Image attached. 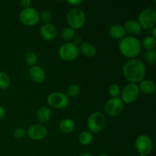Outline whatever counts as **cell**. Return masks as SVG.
Returning <instances> with one entry per match:
<instances>
[{
    "label": "cell",
    "mask_w": 156,
    "mask_h": 156,
    "mask_svg": "<svg viewBox=\"0 0 156 156\" xmlns=\"http://www.w3.org/2000/svg\"><path fill=\"white\" fill-rule=\"evenodd\" d=\"M123 74L129 83H140L146 76V65L141 59L137 58L130 59L123 65Z\"/></svg>",
    "instance_id": "6da1fadb"
},
{
    "label": "cell",
    "mask_w": 156,
    "mask_h": 156,
    "mask_svg": "<svg viewBox=\"0 0 156 156\" xmlns=\"http://www.w3.org/2000/svg\"><path fill=\"white\" fill-rule=\"evenodd\" d=\"M119 50L125 57L134 59L141 53V43L136 37L126 36L120 41Z\"/></svg>",
    "instance_id": "7a4b0ae2"
},
{
    "label": "cell",
    "mask_w": 156,
    "mask_h": 156,
    "mask_svg": "<svg viewBox=\"0 0 156 156\" xmlns=\"http://www.w3.org/2000/svg\"><path fill=\"white\" fill-rule=\"evenodd\" d=\"M67 23L69 27L76 30L85 25L86 17L84 11L79 7H73L67 13Z\"/></svg>",
    "instance_id": "3957f363"
},
{
    "label": "cell",
    "mask_w": 156,
    "mask_h": 156,
    "mask_svg": "<svg viewBox=\"0 0 156 156\" xmlns=\"http://www.w3.org/2000/svg\"><path fill=\"white\" fill-rule=\"evenodd\" d=\"M142 29L151 30L155 26L156 11L153 8H147L140 13L137 21Z\"/></svg>",
    "instance_id": "277c9868"
},
{
    "label": "cell",
    "mask_w": 156,
    "mask_h": 156,
    "mask_svg": "<svg viewBox=\"0 0 156 156\" xmlns=\"http://www.w3.org/2000/svg\"><path fill=\"white\" fill-rule=\"evenodd\" d=\"M106 124L105 117L101 112H93L90 114L87 121V126L91 133H99L102 131Z\"/></svg>",
    "instance_id": "5b68a950"
},
{
    "label": "cell",
    "mask_w": 156,
    "mask_h": 156,
    "mask_svg": "<svg viewBox=\"0 0 156 156\" xmlns=\"http://www.w3.org/2000/svg\"><path fill=\"white\" fill-rule=\"evenodd\" d=\"M20 21L25 26L36 25L41 19L40 13L37 10L34 8H27L24 9L19 15Z\"/></svg>",
    "instance_id": "8992f818"
},
{
    "label": "cell",
    "mask_w": 156,
    "mask_h": 156,
    "mask_svg": "<svg viewBox=\"0 0 156 156\" xmlns=\"http://www.w3.org/2000/svg\"><path fill=\"white\" fill-rule=\"evenodd\" d=\"M79 54V47L73 43H66L59 49V55L61 59L66 62H72L77 59Z\"/></svg>",
    "instance_id": "52a82bcc"
},
{
    "label": "cell",
    "mask_w": 156,
    "mask_h": 156,
    "mask_svg": "<svg viewBox=\"0 0 156 156\" xmlns=\"http://www.w3.org/2000/svg\"><path fill=\"white\" fill-rule=\"evenodd\" d=\"M47 103L55 109H62L69 104V98L62 92H53L47 97Z\"/></svg>",
    "instance_id": "ba28073f"
},
{
    "label": "cell",
    "mask_w": 156,
    "mask_h": 156,
    "mask_svg": "<svg viewBox=\"0 0 156 156\" xmlns=\"http://www.w3.org/2000/svg\"><path fill=\"white\" fill-rule=\"evenodd\" d=\"M140 89L137 84L128 83L121 91V100L123 103L127 105L132 104L138 98Z\"/></svg>",
    "instance_id": "9c48e42d"
},
{
    "label": "cell",
    "mask_w": 156,
    "mask_h": 156,
    "mask_svg": "<svg viewBox=\"0 0 156 156\" xmlns=\"http://www.w3.org/2000/svg\"><path fill=\"white\" fill-rule=\"evenodd\" d=\"M135 147L140 155H149L153 148V143L149 136L142 134L136 140Z\"/></svg>",
    "instance_id": "30bf717a"
},
{
    "label": "cell",
    "mask_w": 156,
    "mask_h": 156,
    "mask_svg": "<svg viewBox=\"0 0 156 156\" xmlns=\"http://www.w3.org/2000/svg\"><path fill=\"white\" fill-rule=\"evenodd\" d=\"M124 103L120 98H111L106 103L105 111L110 117H117L123 112Z\"/></svg>",
    "instance_id": "8fae6325"
},
{
    "label": "cell",
    "mask_w": 156,
    "mask_h": 156,
    "mask_svg": "<svg viewBox=\"0 0 156 156\" xmlns=\"http://www.w3.org/2000/svg\"><path fill=\"white\" fill-rule=\"evenodd\" d=\"M26 132L29 138L39 141L44 140L47 136V129L45 126L41 124H34L30 126Z\"/></svg>",
    "instance_id": "7c38bea8"
},
{
    "label": "cell",
    "mask_w": 156,
    "mask_h": 156,
    "mask_svg": "<svg viewBox=\"0 0 156 156\" xmlns=\"http://www.w3.org/2000/svg\"><path fill=\"white\" fill-rule=\"evenodd\" d=\"M40 33H41V37L45 41H50L56 37L57 30L53 24L48 23V24H44L41 26L40 29Z\"/></svg>",
    "instance_id": "4fadbf2b"
},
{
    "label": "cell",
    "mask_w": 156,
    "mask_h": 156,
    "mask_svg": "<svg viewBox=\"0 0 156 156\" xmlns=\"http://www.w3.org/2000/svg\"><path fill=\"white\" fill-rule=\"evenodd\" d=\"M30 79L35 83H42L46 79V73L44 69L40 66H33L29 69Z\"/></svg>",
    "instance_id": "5bb4252c"
},
{
    "label": "cell",
    "mask_w": 156,
    "mask_h": 156,
    "mask_svg": "<svg viewBox=\"0 0 156 156\" xmlns=\"http://www.w3.org/2000/svg\"><path fill=\"white\" fill-rule=\"evenodd\" d=\"M108 34L112 39L120 41L126 37V32L123 26L119 24H115L110 27L109 30H108Z\"/></svg>",
    "instance_id": "9a60e30c"
},
{
    "label": "cell",
    "mask_w": 156,
    "mask_h": 156,
    "mask_svg": "<svg viewBox=\"0 0 156 156\" xmlns=\"http://www.w3.org/2000/svg\"><path fill=\"white\" fill-rule=\"evenodd\" d=\"M126 33H129L132 35H138L142 32V27L139 22L136 20L129 19L124 23L123 25Z\"/></svg>",
    "instance_id": "2e32d148"
},
{
    "label": "cell",
    "mask_w": 156,
    "mask_h": 156,
    "mask_svg": "<svg viewBox=\"0 0 156 156\" xmlns=\"http://www.w3.org/2000/svg\"><path fill=\"white\" fill-rule=\"evenodd\" d=\"M79 53H82L84 56L87 58L94 57L96 55L97 50H96L95 47L91 43L83 42L80 44L79 47Z\"/></svg>",
    "instance_id": "e0dca14e"
},
{
    "label": "cell",
    "mask_w": 156,
    "mask_h": 156,
    "mask_svg": "<svg viewBox=\"0 0 156 156\" xmlns=\"http://www.w3.org/2000/svg\"><path fill=\"white\" fill-rule=\"evenodd\" d=\"M140 91L146 94H152L155 91V84L153 81L149 79H143L139 83Z\"/></svg>",
    "instance_id": "ac0fdd59"
},
{
    "label": "cell",
    "mask_w": 156,
    "mask_h": 156,
    "mask_svg": "<svg viewBox=\"0 0 156 156\" xmlns=\"http://www.w3.org/2000/svg\"><path fill=\"white\" fill-rule=\"evenodd\" d=\"M75 128H76V123L71 119L66 118L59 122V129L63 133H73L74 131Z\"/></svg>",
    "instance_id": "d6986e66"
},
{
    "label": "cell",
    "mask_w": 156,
    "mask_h": 156,
    "mask_svg": "<svg viewBox=\"0 0 156 156\" xmlns=\"http://www.w3.org/2000/svg\"><path fill=\"white\" fill-rule=\"evenodd\" d=\"M51 114L52 112L50 108L47 107H41L37 112V119L41 123H47L50 120Z\"/></svg>",
    "instance_id": "ffe728a7"
},
{
    "label": "cell",
    "mask_w": 156,
    "mask_h": 156,
    "mask_svg": "<svg viewBox=\"0 0 156 156\" xmlns=\"http://www.w3.org/2000/svg\"><path fill=\"white\" fill-rule=\"evenodd\" d=\"M93 140V134L90 131H83L79 136V141L83 146L91 144Z\"/></svg>",
    "instance_id": "44dd1931"
},
{
    "label": "cell",
    "mask_w": 156,
    "mask_h": 156,
    "mask_svg": "<svg viewBox=\"0 0 156 156\" xmlns=\"http://www.w3.org/2000/svg\"><path fill=\"white\" fill-rule=\"evenodd\" d=\"M142 47L146 49V51L148 50H154L156 46V40L152 37V36H147L143 40L141 43Z\"/></svg>",
    "instance_id": "7402d4cb"
},
{
    "label": "cell",
    "mask_w": 156,
    "mask_h": 156,
    "mask_svg": "<svg viewBox=\"0 0 156 156\" xmlns=\"http://www.w3.org/2000/svg\"><path fill=\"white\" fill-rule=\"evenodd\" d=\"M76 36V31L71 27H66L61 32V37L65 41H70Z\"/></svg>",
    "instance_id": "603a6c76"
},
{
    "label": "cell",
    "mask_w": 156,
    "mask_h": 156,
    "mask_svg": "<svg viewBox=\"0 0 156 156\" xmlns=\"http://www.w3.org/2000/svg\"><path fill=\"white\" fill-rule=\"evenodd\" d=\"M11 79L6 73L0 71V89H6L10 86Z\"/></svg>",
    "instance_id": "cb8c5ba5"
},
{
    "label": "cell",
    "mask_w": 156,
    "mask_h": 156,
    "mask_svg": "<svg viewBox=\"0 0 156 156\" xmlns=\"http://www.w3.org/2000/svg\"><path fill=\"white\" fill-rule=\"evenodd\" d=\"M80 91L81 89L79 85H77V84H72L67 88V92L66 94L69 98H75L79 95Z\"/></svg>",
    "instance_id": "d4e9b609"
},
{
    "label": "cell",
    "mask_w": 156,
    "mask_h": 156,
    "mask_svg": "<svg viewBox=\"0 0 156 156\" xmlns=\"http://www.w3.org/2000/svg\"><path fill=\"white\" fill-rule=\"evenodd\" d=\"M37 61V56L34 52L30 51L27 53L25 56V62L27 65L30 66V67L35 66Z\"/></svg>",
    "instance_id": "484cf974"
},
{
    "label": "cell",
    "mask_w": 156,
    "mask_h": 156,
    "mask_svg": "<svg viewBox=\"0 0 156 156\" xmlns=\"http://www.w3.org/2000/svg\"><path fill=\"white\" fill-rule=\"evenodd\" d=\"M108 93L112 98H118L120 93V88L117 84H111L108 88Z\"/></svg>",
    "instance_id": "4316f807"
},
{
    "label": "cell",
    "mask_w": 156,
    "mask_h": 156,
    "mask_svg": "<svg viewBox=\"0 0 156 156\" xmlns=\"http://www.w3.org/2000/svg\"><path fill=\"white\" fill-rule=\"evenodd\" d=\"M145 59L149 63L155 64L156 60V53L155 50H148L145 53Z\"/></svg>",
    "instance_id": "83f0119b"
},
{
    "label": "cell",
    "mask_w": 156,
    "mask_h": 156,
    "mask_svg": "<svg viewBox=\"0 0 156 156\" xmlns=\"http://www.w3.org/2000/svg\"><path fill=\"white\" fill-rule=\"evenodd\" d=\"M26 135H27V132L24 128L18 127L13 131V136L15 139H22Z\"/></svg>",
    "instance_id": "f1b7e54d"
},
{
    "label": "cell",
    "mask_w": 156,
    "mask_h": 156,
    "mask_svg": "<svg viewBox=\"0 0 156 156\" xmlns=\"http://www.w3.org/2000/svg\"><path fill=\"white\" fill-rule=\"evenodd\" d=\"M40 16H41V20L44 22V24H48L51 21L52 15L50 13V12H49V11H44L41 13V15H40Z\"/></svg>",
    "instance_id": "f546056e"
},
{
    "label": "cell",
    "mask_w": 156,
    "mask_h": 156,
    "mask_svg": "<svg viewBox=\"0 0 156 156\" xmlns=\"http://www.w3.org/2000/svg\"><path fill=\"white\" fill-rule=\"evenodd\" d=\"M67 2L73 7H77V6H79L81 4H82L83 2L82 0H68Z\"/></svg>",
    "instance_id": "4dcf8cb0"
},
{
    "label": "cell",
    "mask_w": 156,
    "mask_h": 156,
    "mask_svg": "<svg viewBox=\"0 0 156 156\" xmlns=\"http://www.w3.org/2000/svg\"><path fill=\"white\" fill-rule=\"evenodd\" d=\"M20 4L22 7H24V9H27V8H30V5L32 4L31 0H21L20 2Z\"/></svg>",
    "instance_id": "1f68e13d"
},
{
    "label": "cell",
    "mask_w": 156,
    "mask_h": 156,
    "mask_svg": "<svg viewBox=\"0 0 156 156\" xmlns=\"http://www.w3.org/2000/svg\"><path fill=\"white\" fill-rule=\"evenodd\" d=\"M73 40V44H76V46H78L79 44H81L82 43V37L79 36V35H76Z\"/></svg>",
    "instance_id": "d6a6232c"
},
{
    "label": "cell",
    "mask_w": 156,
    "mask_h": 156,
    "mask_svg": "<svg viewBox=\"0 0 156 156\" xmlns=\"http://www.w3.org/2000/svg\"><path fill=\"white\" fill-rule=\"evenodd\" d=\"M5 109L3 108V107H2L1 105H0V120H2V119L5 117Z\"/></svg>",
    "instance_id": "836d02e7"
},
{
    "label": "cell",
    "mask_w": 156,
    "mask_h": 156,
    "mask_svg": "<svg viewBox=\"0 0 156 156\" xmlns=\"http://www.w3.org/2000/svg\"><path fill=\"white\" fill-rule=\"evenodd\" d=\"M151 36L153 38H156V27H152V29H151Z\"/></svg>",
    "instance_id": "e575fe53"
},
{
    "label": "cell",
    "mask_w": 156,
    "mask_h": 156,
    "mask_svg": "<svg viewBox=\"0 0 156 156\" xmlns=\"http://www.w3.org/2000/svg\"><path fill=\"white\" fill-rule=\"evenodd\" d=\"M79 156H92L91 155V154H89V153H87V152H85V153H82V154H81Z\"/></svg>",
    "instance_id": "d590c367"
},
{
    "label": "cell",
    "mask_w": 156,
    "mask_h": 156,
    "mask_svg": "<svg viewBox=\"0 0 156 156\" xmlns=\"http://www.w3.org/2000/svg\"><path fill=\"white\" fill-rule=\"evenodd\" d=\"M98 156H110V155H106V154H101V155H99Z\"/></svg>",
    "instance_id": "8d00e7d4"
},
{
    "label": "cell",
    "mask_w": 156,
    "mask_h": 156,
    "mask_svg": "<svg viewBox=\"0 0 156 156\" xmlns=\"http://www.w3.org/2000/svg\"><path fill=\"white\" fill-rule=\"evenodd\" d=\"M140 156H149V155H140Z\"/></svg>",
    "instance_id": "74e56055"
}]
</instances>
